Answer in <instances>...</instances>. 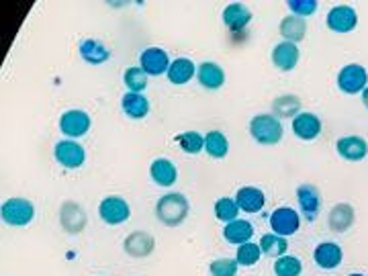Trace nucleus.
<instances>
[{
    "label": "nucleus",
    "instance_id": "obj_1",
    "mask_svg": "<svg viewBox=\"0 0 368 276\" xmlns=\"http://www.w3.org/2000/svg\"><path fill=\"white\" fill-rule=\"evenodd\" d=\"M156 215L168 227L181 225L186 219V215H188V201H186V196L181 193L164 194L158 201V205H156Z\"/></svg>",
    "mask_w": 368,
    "mask_h": 276
},
{
    "label": "nucleus",
    "instance_id": "obj_2",
    "mask_svg": "<svg viewBox=\"0 0 368 276\" xmlns=\"http://www.w3.org/2000/svg\"><path fill=\"white\" fill-rule=\"evenodd\" d=\"M250 133L262 145H276L283 139V123L274 115H256L250 121Z\"/></svg>",
    "mask_w": 368,
    "mask_h": 276
},
{
    "label": "nucleus",
    "instance_id": "obj_3",
    "mask_svg": "<svg viewBox=\"0 0 368 276\" xmlns=\"http://www.w3.org/2000/svg\"><path fill=\"white\" fill-rule=\"evenodd\" d=\"M0 215H2L4 223L15 225V227H23V225H29L35 217V207L27 198H8L2 203Z\"/></svg>",
    "mask_w": 368,
    "mask_h": 276
},
{
    "label": "nucleus",
    "instance_id": "obj_4",
    "mask_svg": "<svg viewBox=\"0 0 368 276\" xmlns=\"http://www.w3.org/2000/svg\"><path fill=\"white\" fill-rule=\"evenodd\" d=\"M53 156L57 160V164H62L68 170H74L80 168L86 160V152L84 147L80 145L78 141H72V139H64V141H57L55 147H53Z\"/></svg>",
    "mask_w": 368,
    "mask_h": 276
},
{
    "label": "nucleus",
    "instance_id": "obj_5",
    "mask_svg": "<svg viewBox=\"0 0 368 276\" xmlns=\"http://www.w3.org/2000/svg\"><path fill=\"white\" fill-rule=\"evenodd\" d=\"M368 74L367 70L358 64H348L344 66L338 74V86L340 90L346 94H358V92H365L367 88Z\"/></svg>",
    "mask_w": 368,
    "mask_h": 276
},
{
    "label": "nucleus",
    "instance_id": "obj_6",
    "mask_svg": "<svg viewBox=\"0 0 368 276\" xmlns=\"http://www.w3.org/2000/svg\"><path fill=\"white\" fill-rule=\"evenodd\" d=\"M99 213H101V219L105 221L106 225H121V223L129 219L132 209H129L125 198H121V196H106V198H103V203L99 205Z\"/></svg>",
    "mask_w": 368,
    "mask_h": 276
},
{
    "label": "nucleus",
    "instance_id": "obj_7",
    "mask_svg": "<svg viewBox=\"0 0 368 276\" xmlns=\"http://www.w3.org/2000/svg\"><path fill=\"white\" fill-rule=\"evenodd\" d=\"M139 68L148 76H162L164 72L168 74L170 70V57L160 48H148L139 55Z\"/></svg>",
    "mask_w": 368,
    "mask_h": 276
},
{
    "label": "nucleus",
    "instance_id": "obj_8",
    "mask_svg": "<svg viewBox=\"0 0 368 276\" xmlns=\"http://www.w3.org/2000/svg\"><path fill=\"white\" fill-rule=\"evenodd\" d=\"M59 129L68 138H82L90 129V117L84 110H66L59 117Z\"/></svg>",
    "mask_w": 368,
    "mask_h": 276
},
{
    "label": "nucleus",
    "instance_id": "obj_9",
    "mask_svg": "<svg viewBox=\"0 0 368 276\" xmlns=\"http://www.w3.org/2000/svg\"><path fill=\"white\" fill-rule=\"evenodd\" d=\"M358 25V15L352 6L338 4L327 13V27L336 33H350Z\"/></svg>",
    "mask_w": 368,
    "mask_h": 276
},
{
    "label": "nucleus",
    "instance_id": "obj_10",
    "mask_svg": "<svg viewBox=\"0 0 368 276\" xmlns=\"http://www.w3.org/2000/svg\"><path fill=\"white\" fill-rule=\"evenodd\" d=\"M299 225H301L299 213L289 207H281L270 215V227L276 235H290L299 229Z\"/></svg>",
    "mask_w": 368,
    "mask_h": 276
},
{
    "label": "nucleus",
    "instance_id": "obj_11",
    "mask_svg": "<svg viewBox=\"0 0 368 276\" xmlns=\"http://www.w3.org/2000/svg\"><path fill=\"white\" fill-rule=\"evenodd\" d=\"M292 131L303 141H311L321 133V121L313 112H301L292 119Z\"/></svg>",
    "mask_w": 368,
    "mask_h": 276
},
{
    "label": "nucleus",
    "instance_id": "obj_12",
    "mask_svg": "<svg viewBox=\"0 0 368 276\" xmlns=\"http://www.w3.org/2000/svg\"><path fill=\"white\" fill-rule=\"evenodd\" d=\"M313 258H316L317 266L323 268V270H334L342 264L344 252L338 244L334 242H323L319 244L313 252Z\"/></svg>",
    "mask_w": 368,
    "mask_h": 276
},
{
    "label": "nucleus",
    "instance_id": "obj_13",
    "mask_svg": "<svg viewBox=\"0 0 368 276\" xmlns=\"http://www.w3.org/2000/svg\"><path fill=\"white\" fill-rule=\"evenodd\" d=\"M297 201H299V207L305 215V219L316 221L317 213H319V207H321V196H319V191H317L313 184H303L299 187L297 191Z\"/></svg>",
    "mask_w": 368,
    "mask_h": 276
},
{
    "label": "nucleus",
    "instance_id": "obj_14",
    "mask_svg": "<svg viewBox=\"0 0 368 276\" xmlns=\"http://www.w3.org/2000/svg\"><path fill=\"white\" fill-rule=\"evenodd\" d=\"M338 154L342 156L344 160H350V162H360L365 160V156L368 154L367 141L358 136H348V138L338 139Z\"/></svg>",
    "mask_w": 368,
    "mask_h": 276
},
{
    "label": "nucleus",
    "instance_id": "obj_15",
    "mask_svg": "<svg viewBox=\"0 0 368 276\" xmlns=\"http://www.w3.org/2000/svg\"><path fill=\"white\" fill-rule=\"evenodd\" d=\"M252 21V10L241 4V2H234V4H227L225 10H223V23L225 27L232 29V31H241L250 25Z\"/></svg>",
    "mask_w": 368,
    "mask_h": 276
},
{
    "label": "nucleus",
    "instance_id": "obj_16",
    "mask_svg": "<svg viewBox=\"0 0 368 276\" xmlns=\"http://www.w3.org/2000/svg\"><path fill=\"white\" fill-rule=\"evenodd\" d=\"M299 48L297 43H289V41H283L278 43L274 50H272V64L283 70V72H289L292 70L297 64H299Z\"/></svg>",
    "mask_w": 368,
    "mask_h": 276
},
{
    "label": "nucleus",
    "instance_id": "obj_17",
    "mask_svg": "<svg viewBox=\"0 0 368 276\" xmlns=\"http://www.w3.org/2000/svg\"><path fill=\"white\" fill-rule=\"evenodd\" d=\"M150 176L158 187H172L178 178V172H176V166L172 164L170 160L158 158L150 166Z\"/></svg>",
    "mask_w": 368,
    "mask_h": 276
},
{
    "label": "nucleus",
    "instance_id": "obj_18",
    "mask_svg": "<svg viewBox=\"0 0 368 276\" xmlns=\"http://www.w3.org/2000/svg\"><path fill=\"white\" fill-rule=\"evenodd\" d=\"M154 238L146 231H133L125 240V252L133 258H146L154 252Z\"/></svg>",
    "mask_w": 368,
    "mask_h": 276
},
{
    "label": "nucleus",
    "instance_id": "obj_19",
    "mask_svg": "<svg viewBox=\"0 0 368 276\" xmlns=\"http://www.w3.org/2000/svg\"><path fill=\"white\" fill-rule=\"evenodd\" d=\"M237 205L241 211L246 213H258L262 211L264 205H266V198H264V193L260 189H254V187H243L239 189L236 194Z\"/></svg>",
    "mask_w": 368,
    "mask_h": 276
},
{
    "label": "nucleus",
    "instance_id": "obj_20",
    "mask_svg": "<svg viewBox=\"0 0 368 276\" xmlns=\"http://www.w3.org/2000/svg\"><path fill=\"white\" fill-rule=\"evenodd\" d=\"M223 235H225V240H227L229 244L243 246V244H248V242H250V238L254 235V227H252V223H250V221L236 219L225 225Z\"/></svg>",
    "mask_w": 368,
    "mask_h": 276
},
{
    "label": "nucleus",
    "instance_id": "obj_21",
    "mask_svg": "<svg viewBox=\"0 0 368 276\" xmlns=\"http://www.w3.org/2000/svg\"><path fill=\"white\" fill-rule=\"evenodd\" d=\"M197 78H199V82L203 84L205 88L217 90V88H221L223 82H225V72L221 70V66H217L213 61H205V64L199 66Z\"/></svg>",
    "mask_w": 368,
    "mask_h": 276
},
{
    "label": "nucleus",
    "instance_id": "obj_22",
    "mask_svg": "<svg viewBox=\"0 0 368 276\" xmlns=\"http://www.w3.org/2000/svg\"><path fill=\"white\" fill-rule=\"evenodd\" d=\"M121 107L129 119H143L150 112V101L139 92H127L121 101Z\"/></svg>",
    "mask_w": 368,
    "mask_h": 276
},
{
    "label": "nucleus",
    "instance_id": "obj_23",
    "mask_svg": "<svg viewBox=\"0 0 368 276\" xmlns=\"http://www.w3.org/2000/svg\"><path fill=\"white\" fill-rule=\"evenodd\" d=\"M62 225L70 233H78L86 225V213L80 209L76 203H66L62 207Z\"/></svg>",
    "mask_w": 368,
    "mask_h": 276
},
{
    "label": "nucleus",
    "instance_id": "obj_24",
    "mask_svg": "<svg viewBox=\"0 0 368 276\" xmlns=\"http://www.w3.org/2000/svg\"><path fill=\"white\" fill-rule=\"evenodd\" d=\"M199 70L194 68V64L186 57H178L170 64V70H168V80L172 84H186L192 80V76L197 74Z\"/></svg>",
    "mask_w": 368,
    "mask_h": 276
},
{
    "label": "nucleus",
    "instance_id": "obj_25",
    "mask_svg": "<svg viewBox=\"0 0 368 276\" xmlns=\"http://www.w3.org/2000/svg\"><path fill=\"white\" fill-rule=\"evenodd\" d=\"M307 33V23L303 21V17H297V15H289L283 19L281 23V35L289 41V43H299L303 41Z\"/></svg>",
    "mask_w": 368,
    "mask_h": 276
},
{
    "label": "nucleus",
    "instance_id": "obj_26",
    "mask_svg": "<svg viewBox=\"0 0 368 276\" xmlns=\"http://www.w3.org/2000/svg\"><path fill=\"white\" fill-rule=\"evenodd\" d=\"M80 55L88 64H105L108 59V50L97 39H86L80 45Z\"/></svg>",
    "mask_w": 368,
    "mask_h": 276
},
{
    "label": "nucleus",
    "instance_id": "obj_27",
    "mask_svg": "<svg viewBox=\"0 0 368 276\" xmlns=\"http://www.w3.org/2000/svg\"><path fill=\"white\" fill-rule=\"evenodd\" d=\"M205 150H207V154H209L211 158L221 160L229 152V141H227V138L221 131H209L205 136Z\"/></svg>",
    "mask_w": 368,
    "mask_h": 276
},
{
    "label": "nucleus",
    "instance_id": "obj_28",
    "mask_svg": "<svg viewBox=\"0 0 368 276\" xmlns=\"http://www.w3.org/2000/svg\"><path fill=\"white\" fill-rule=\"evenodd\" d=\"M354 221V211L350 205H338L330 213V227L334 231H346Z\"/></svg>",
    "mask_w": 368,
    "mask_h": 276
},
{
    "label": "nucleus",
    "instance_id": "obj_29",
    "mask_svg": "<svg viewBox=\"0 0 368 276\" xmlns=\"http://www.w3.org/2000/svg\"><path fill=\"white\" fill-rule=\"evenodd\" d=\"M260 248L266 256H274V258H283L285 252L289 248L287 240L283 235H276V233H266L260 240Z\"/></svg>",
    "mask_w": 368,
    "mask_h": 276
},
{
    "label": "nucleus",
    "instance_id": "obj_30",
    "mask_svg": "<svg viewBox=\"0 0 368 276\" xmlns=\"http://www.w3.org/2000/svg\"><path fill=\"white\" fill-rule=\"evenodd\" d=\"M239 211H241V209H239L236 198L221 196V198L215 203V215H217V219L223 221V223H232V221H236Z\"/></svg>",
    "mask_w": 368,
    "mask_h": 276
},
{
    "label": "nucleus",
    "instance_id": "obj_31",
    "mask_svg": "<svg viewBox=\"0 0 368 276\" xmlns=\"http://www.w3.org/2000/svg\"><path fill=\"white\" fill-rule=\"evenodd\" d=\"M303 273V264L295 256H283L274 262V275L276 276H299Z\"/></svg>",
    "mask_w": 368,
    "mask_h": 276
},
{
    "label": "nucleus",
    "instance_id": "obj_32",
    "mask_svg": "<svg viewBox=\"0 0 368 276\" xmlns=\"http://www.w3.org/2000/svg\"><path fill=\"white\" fill-rule=\"evenodd\" d=\"M123 82L129 88V92H139L148 88V74L141 68H127L123 74Z\"/></svg>",
    "mask_w": 368,
    "mask_h": 276
},
{
    "label": "nucleus",
    "instance_id": "obj_33",
    "mask_svg": "<svg viewBox=\"0 0 368 276\" xmlns=\"http://www.w3.org/2000/svg\"><path fill=\"white\" fill-rule=\"evenodd\" d=\"M178 145L181 150H184L186 154H199L203 147H205V138L197 131H186V133H181L178 138Z\"/></svg>",
    "mask_w": 368,
    "mask_h": 276
},
{
    "label": "nucleus",
    "instance_id": "obj_34",
    "mask_svg": "<svg viewBox=\"0 0 368 276\" xmlns=\"http://www.w3.org/2000/svg\"><path fill=\"white\" fill-rule=\"evenodd\" d=\"M260 254H262V248H260V246L248 242V244H243V246L237 248V264H239V266H254V264L260 260Z\"/></svg>",
    "mask_w": 368,
    "mask_h": 276
},
{
    "label": "nucleus",
    "instance_id": "obj_35",
    "mask_svg": "<svg viewBox=\"0 0 368 276\" xmlns=\"http://www.w3.org/2000/svg\"><path fill=\"white\" fill-rule=\"evenodd\" d=\"M237 260L232 258H219V260H213L209 266L211 276H236L237 275Z\"/></svg>",
    "mask_w": 368,
    "mask_h": 276
},
{
    "label": "nucleus",
    "instance_id": "obj_36",
    "mask_svg": "<svg viewBox=\"0 0 368 276\" xmlns=\"http://www.w3.org/2000/svg\"><path fill=\"white\" fill-rule=\"evenodd\" d=\"M299 109H301V101L297 96H281L274 101V110L281 117H292Z\"/></svg>",
    "mask_w": 368,
    "mask_h": 276
},
{
    "label": "nucleus",
    "instance_id": "obj_37",
    "mask_svg": "<svg viewBox=\"0 0 368 276\" xmlns=\"http://www.w3.org/2000/svg\"><path fill=\"white\" fill-rule=\"evenodd\" d=\"M289 8L297 17H307L317 10L316 0H289Z\"/></svg>",
    "mask_w": 368,
    "mask_h": 276
},
{
    "label": "nucleus",
    "instance_id": "obj_38",
    "mask_svg": "<svg viewBox=\"0 0 368 276\" xmlns=\"http://www.w3.org/2000/svg\"><path fill=\"white\" fill-rule=\"evenodd\" d=\"M362 101H365V105H367V109H368V86L365 88V92H362Z\"/></svg>",
    "mask_w": 368,
    "mask_h": 276
},
{
    "label": "nucleus",
    "instance_id": "obj_39",
    "mask_svg": "<svg viewBox=\"0 0 368 276\" xmlns=\"http://www.w3.org/2000/svg\"><path fill=\"white\" fill-rule=\"evenodd\" d=\"M350 276H365V275H350Z\"/></svg>",
    "mask_w": 368,
    "mask_h": 276
}]
</instances>
